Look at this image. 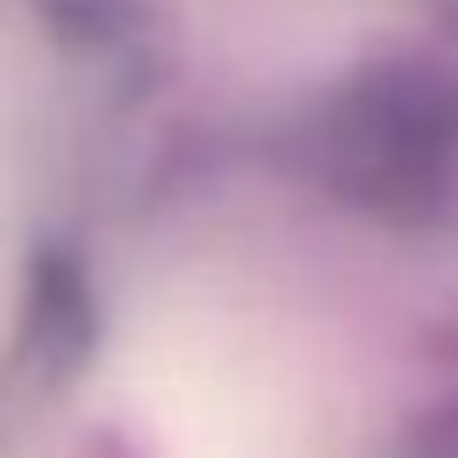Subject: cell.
Instances as JSON below:
<instances>
[{"label": "cell", "instance_id": "1", "mask_svg": "<svg viewBox=\"0 0 458 458\" xmlns=\"http://www.w3.org/2000/svg\"><path fill=\"white\" fill-rule=\"evenodd\" d=\"M122 394L157 458H344L336 351L265 286L179 272L129 301Z\"/></svg>", "mask_w": 458, "mask_h": 458}, {"label": "cell", "instance_id": "2", "mask_svg": "<svg viewBox=\"0 0 458 458\" xmlns=\"http://www.w3.org/2000/svg\"><path fill=\"white\" fill-rule=\"evenodd\" d=\"M0 107H7V64H0Z\"/></svg>", "mask_w": 458, "mask_h": 458}]
</instances>
